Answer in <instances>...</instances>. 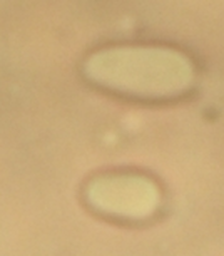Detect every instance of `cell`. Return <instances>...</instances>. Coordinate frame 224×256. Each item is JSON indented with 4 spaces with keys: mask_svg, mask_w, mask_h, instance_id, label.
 I'll return each instance as SVG.
<instances>
[{
    "mask_svg": "<svg viewBox=\"0 0 224 256\" xmlns=\"http://www.w3.org/2000/svg\"><path fill=\"white\" fill-rule=\"evenodd\" d=\"M87 200L106 214L142 220L159 206V190L142 176H102L87 188Z\"/></svg>",
    "mask_w": 224,
    "mask_h": 256,
    "instance_id": "obj_2",
    "label": "cell"
},
{
    "mask_svg": "<svg viewBox=\"0 0 224 256\" xmlns=\"http://www.w3.org/2000/svg\"><path fill=\"white\" fill-rule=\"evenodd\" d=\"M86 74L118 92L166 99L186 92L192 82V66L184 54L168 47L124 46L90 56Z\"/></svg>",
    "mask_w": 224,
    "mask_h": 256,
    "instance_id": "obj_1",
    "label": "cell"
}]
</instances>
